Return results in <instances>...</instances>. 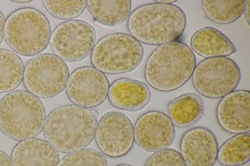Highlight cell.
Segmentation results:
<instances>
[{
  "label": "cell",
  "mask_w": 250,
  "mask_h": 166,
  "mask_svg": "<svg viewBox=\"0 0 250 166\" xmlns=\"http://www.w3.org/2000/svg\"><path fill=\"white\" fill-rule=\"evenodd\" d=\"M0 166H13L10 157L1 150H0Z\"/></svg>",
  "instance_id": "cell-26"
},
{
  "label": "cell",
  "mask_w": 250,
  "mask_h": 166,
  "mask_svg": "<svg viewBox=\"0 0 250 166\" xmlns=\"http://www.w3.org/2000/svg\"><path fill=\"white\" fill-rule=\"evenodd\" d=\"M167 110L173 125L185 128L193 125L201 118L204 105L198 95L187 93L171 100L167 105Z\"/></svg>",
  "instance_id": "cell-18"
},
{
  "label": "cell",
  "mask_w": 250,
  "mask_h": 166,
  "mask_svg": "<svg viewBox=\"0 0 250 166\" xmlns=\"http://www.w3.org/2000/svg\"><path fill=\"white\" fill-rule=\"evenodd\" d=\"M57 166H107V163L104 155L99 151L83 148L65 156Z\"/></svg>",
  "instance_id": "cell-24"
},
{
  "label": "cell",
  "mask_w": 250,
  "mask_h": 166,
  "mask_svg": "<svg viewBox=\"0 0 250 166\" xmlns=\"http://www.w3.org/2000/svg\"><path fill=\"white\" fill-rule=\"evenodd\" d=\"M187 23L184 11L173 4H144L129 15L128 30L139 42L160 45L176 41L183 34Z\"/></svg>",
  "instance_id": "cell-2"
},
{
  "label": "cell",
  "mask_w": 250,
  "mask_h": 166,
  "mask_svg": "<svg viewBox=\"0 0 250 166\" xmlns=\"http://www.w3.org/2000/svg\"><path fill=\"white\" fill-rule=\"evenodd\" d=\"M107 96L114 107L129 111H138L149 102L150 92L145 83L128 78L114 81L109 87Z\"/></svg>",
  "instance_id": "cell-16"
},
{
  "label": "cell",
  "mask_w": 250,
  "mask_h": 166,
  "mask_svg": "<svg viewBox=\"0 0 250 166\" xmlns=\"http://www.w3.org/2000/svg\"><path fill=\"white\" fill-rule=\"evenodd\" d=\"M5 23L4 17L0 10V44L4 37Z\"/></svg>",
  "instance_id": "cell-28"
},
{
  "label": "cell",
  "mask_w": 250,
  "mask_h": 166,
  "mask_svg": "<svg viewBox=\"0 0 250 166\" xmlns=\"http://www.w3.org/2000/svg\"><path fill=\"white\" fill-rule=\"evenodd\" d=\"M51 35L49 20L40 11L27 7L18 9L7 18L4 36L8 47L24 56H36L47 47Z\"/></svg>",
  "instance_id": "cell-5"
},
{
  "label": "cell",
  "mask_w": 250,
  "mask_h": 166,
  "mask_svg": "<svg viewBox=\"0 0 250 166\" xmlns=\"http://www.w3.org/2000/svg\"><path fill=\"white\" fill-rule=\"evenodd\" d=\"M96 112L76 105L59 107L46 118L44 137L58 151L71 153L82 149L93 140L98 123Z\"/></svg>",
  "instance_id": "cell-1"
},
{
  "label": "cell",
  "mask_w": 250,
  "mask_h": 166,
  "mask_svg": "<svg viewBox=\"0 0 250 166\" xmlns=\"http://www.w3.org/2000/svg\"><path fill=\"white\" fill-rule=\"evenodd\" d=\"M115 166H132V165H131L129 164H120V165H117Z\"/></svg>",
  "instance_id": "cell-31"
},
{
  "label": "cell",
  "mask_w": 250,
  "mask_h": 166,
  "mask_svg": "<svg viewBox=\"0 0 250 166\" xmlns=\"http://www.w3.org/2000/svg\"><path fill=\"white\" fill-rule=\"evenodd\" d=\"M143 55L140 42L129 34L116 33L97 42L91 53L90 61L93 67L102 73L116 74L134 70Z\"/></svg>",
  "instance_id": "cell-6"
},
{
  "label": "cell",
  "mask_w": 250,
  "mask_h": 166,
  "mask_svg": "<svg viewBox=\"0 0 250 166\" xmlns=\"http://www.w3.org/2000/svg\"><path fill=\"white\" fill-rule=\"evenodd\" d=\"M176 0H156L155 2L158 3H164V4H172V3L176 2Z\"/></svg>",
  "instance_id": "cell-29"
},
{
  "label": "cell",
  "mask_w": 250,
  "mask_h": 166,
  "mask_svg": "<svg viewBox=\"0 0 250 166\" xmlns=\"http://www.w3.org/2000/svg\"><path fill=\"white\" fill-rule=\"evenodd\" d=\"M95 137L98 148L104 155L120 157L126 154L133 145V127L123 113L109 111L98 122Z\"/></svg>",
  "instance_id": "cell-10"
},
{
  "label": "cell",
  "mask_w": 250,
  "mask_h": 166,
  "mask_svg": "<svg viewBox=\"0 0 250 166\" xmlns=\"http://www.w3.org/2000/svg\"><path fill=\"white\" fill-rule=\"evenodd\" d=\"M180 148L187 166H213L217 159V141L214 134L205 127L187 130L181 139Z\"/></svg>",
  "instance_id": "cell-13"
},
{
  "label": "cell",
  "mask_w": 250,
  "mask_h": 166,
  "mask_svg": "<svg viewBox=\"0 0 250 166\" xmlns=\"http://www.w3.org/2000/svg\"><path fill=\"white\" fill-rule=\"evenodd\" d=\"M250 0H244L243 14L245 20L249 26H250Z\"/></svg>",
  "instance_id": "cell-27"
},
{
  "label": "cell",
  "mask_w": 250,
  "mask_h": 166,
  "mask_svg": "<svg viewBox=\"0 0 250 166\" xmlns=\"http://www.w3.org/2000/svg\"><path fill=\"white\" fill-rule=\"evenodd\" d=\"M190 44L192 50L203 58L227 57L236 52L230 40L217 29L206 27L195 31Z\"/></svg>",
  "instance_id": "cell-17"
},
{
  "label": "cell",
  "mask_w": 250,
  "mask_h": 166,
  "mask_svg": "<svg viewBox=\"0 0 250 166\" xmlns=\"http://www.w3.org/2000/svg\"><path fill=\"white\" fill-rule=\"evenodd\" d=\"M86 6L91 16L97 22L108 26H116L130 14V0H87Z\"/></svg>",
  "instance_id": "cell-19"
},
{
  "label": "cell",
  "mask_w": 250,
  "mask_h": 166,
  "mask_svg": "<svg viewBox=\"0 0 250 166\" xmlns=\"http://www.w3.org/2000/svg\"><path fill=\"white\" fill-rule=\"evenodd\" d=\"M11 1L18 3H25L31 1V0H12Z\"/></svg>",
  "instance_id": "cell-30"
},
{
  "label": "cell",
  "mask_w": 250,
  "mask_h": 166,
  "mask_svg": "<svg viewBox=\"0 0 250 166\" xmlns=\"http://www.w3.org/2000/svg\"><path fill=\"white\" fill-rule=\"evenodd\" d=\"M216 118L225 131L233 134L250 132V92L236 90L224 96L216 109Z\"/></svg>",
  "instance_id": "cell-14"
},
{
  "label": "cell",
  "mask_w": 250,
  "mask_h": 166,
  "mask_svg": "<svg viewBox=\"0 0 250 166\" xmlns=\"http://www.w3.org/2000/svg\"><path fill=\"white\" fill-rule=\"evenodd\" d=\"M45 120L42 101L27 90L12 91L0 100V130L10 139L21 141L35 137Z\"/></svg>",
  "instance_id": "cell-4"
},
{
  "label": "cell",
  "mask_w": 250,
  "mask_h": 166,
  "mask_svg": "<svg viewBox=\"0 0 250 166\" xmlns=\"http://www.w3.org/2000/svg\"><path fill=\"white\" fill-rule=\"evenodd\" d=\"M95 39L92 26L83 20L71 19L55 28L49 43L54 54L63 60L74 62L83 59L91 53Z\"/></svg>",
  "instance_id": "cell-9"
},
{
  "label": "cell",
  "mask_w": 250,
  "mask_h": 166,
  "mask_svg": "<svg viewBox=\"0 0 250 166\" xmlns=\"http://www.w3.org/2000/svg\"><path fill=\"white\" fill-rule=\"evenodd\" d=\"M48 13L60 19L71 20L80 15L85 9L87 0H43Z\"/></svg>",
  "instance_id": "cell-23"
},
{
  "label": "cell",
  "mask_w": 250,
  "mask_h": 166,
  "mask_svg": "<svg viewBox=\"0 0 250 166\" xmlns=\"http://www.w3.org/2000/svg\"><path fill=\"white\" fill-rule=\"evenodd\" d=\"M109 87L104 73L93 67L84 66L69 75L65 88L68 98L74 105L90 109L104 101Z\"/></svg>",
  "instance_id": "cell-11"
},
{
  "label": "cell",
  "mask_w": 250,
  "mask_h": 166,
  "mask_svg": "<svg viewBox=\"0 0 250 166\" xmlns=\"http://www.w3.org/2000/svg\"><path fill=\"white\" fill-rule=\"evenodd\" d=\"M59 160L57 150L46 141L36 138L17 144L11 158L13 166H57Z\"/></svg>",
  "instance_id": "cell-15"
},
{
  "label": "cell",
  "mask_w": 250,
  "mask_h": 166,
  "mask_svg": "<svg viewBox=\"0 0 250 166\" xmlns=\"http://www.w3.org/2000/svg\"><path fill=\"white\" fill-rule=\"evenodd\" d=\"M24 70L23 62L17 54L0 49V93L18 87L23 79Z\"/></svg>",
  "instance_id": "cell-22"
},
{
  "label": "cell",
  "mask_w": 250,
  "mask_h": 166,
  "mask_svg": "<svg viewBox=\"0 0 250 166\" xmlns=\"http://www.w3.org/2000/svg\"><path fill=\"white\" fill-rule=\"evenodd\" d=\"M145 166H187L178 151L165 148L152 154L146 160Z\"/></svg>",
  "instance_id": "cell-25"
},
{
  "label": "cell",
  "mask_w": 250,
  "mask_h": 166,
  "mask_svg": "<svg viewBox=\"0 0 250 166\" xmlns=\"http://www.w3.org/2000/svg\"><path fill=\"white\" fill-rule=\"evenodd\" d=\"M217 159L224 166H238L250 159L249 132L237 134L225 141L218 151Z\"/></svg>",
  "instance_id": "cell-20"
},
{
  "label": "cell",
  "mask_w": 250,
  "mask_h": 166,
  "mask_svg": "<svg viewBox=\"0 0 250 166\" xmlns=\"http://www.w3.org/2000/svg\"><path fill=\"white\" fill-rule=\"evenodd\" d=\"M244 0H204L202 8L210 21L221 24L233 22L243 14Z\"/></svg>",
  "instance_id": "cell-21"
},
{
  "label": "cell",
  "mask_w": 250,
  "mask_h": 166,
  "mask_svg": "<svg viewBox=\"0 0 250 166\" xmlns=\"http://www.w3.org/2000/svg\"><path fill=\"white\" fill-rule=\"evenodd\" d=\"M68 67L54 54H40L32 58L24 70L23 81L27 90L38 97L50 98L65 88Z\"/></svg>",
  "instance_id": "cell-7"
},
{
  "label": "cell",
  "mask_w": 250,
  "mask_h": 166,
  "mask_svg": "<svg viewBox=\"0 0 250 166\" xmlns=\"http://www.w3.org/2000/svg\"><path fill=\"white\" fill-rule=\"evenodd\" d=\"M241 74L239 67L228 57L205 59L196 65L192 75L195 90L210 98H222L238 85Z\"/></svg>",
  "instance_id": "cell-8"
},
{
  "label": "cell",
  "mask_w": 250,
  "mask_h": 166,
  "mask_svg": "<svg viewBox=\"0 0 250 166\" xmlns=\"http://www.w3.org/2000/svg\"><path fill=\"white\" fill-rule=\"evenodd\" d=\"M196 65L191 49L183 42L173 41L159 45L152 52L145 66V77L154 89L170 92L189 80Z\"/></svg>",
  "instance_id": "cell-3"
},
{
  "label": "cell",
  "mask_w": 250,
  "mask_h": 166,
  "mask_svg": "<svg viewBox=\"0 0 250 166\" xmlns=\"http://www.w3.org/2000/svg\"><path fill=\"white\" fill-rule=\"evenodd\" d=\"M134 140L141 148L156 152L168 147L175 137V129L169 117L151 111L141 115L133 128Z\"/></svg>",
  "instance_id": "cell-12"
}]
</instances>
